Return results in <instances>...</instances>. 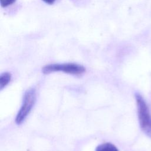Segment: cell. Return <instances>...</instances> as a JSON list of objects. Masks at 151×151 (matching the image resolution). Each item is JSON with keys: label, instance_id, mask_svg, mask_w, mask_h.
Returning <instances> with one entry per match:
<instances>
[{"label": "cell", "instance_id": "6", "mask_svg": "<svg viewBox=\"0 0 151 151\" xmlns=\"http://www.w3.org/2000/svg\"><path fill=\"white\" fill-rule=\"evenodd\" d=\"M15 1L16 0H0V4L2 7H6L14 4Z\"/></svg>", "mask_w": 151, "mask_h": 151}, {"label": "cell", "instance_id": "7", "mask_svg": "<svg viewBox=\"0 0 151 151\" xmlns=\"http://www.w3.org/2000/svg\"><path fill=\"white\" fill-rule=\"evenodd\" d=\"M42 1H43L44 2H45L46 4L51 5V4H54V2H55L56 0H42Z\"/></svg>", "mask_w": 151, "mask_h": 151}, {"label": "cell", "instance_id": "3", "mask_svg": "<svg viewBox=\"0 0 151 151\" xmlns=\"http://www.w3.org/2000/svg\"><path fill=\"white\" fill-rule=\"evenodd\" d=\"M59 71L70 74L78 75L84 73L86 68L84 66L76 63L51 64L45 65L42 68V72L45 74Z\"/></svg>", "mask_w": 151, "mask_h": 151}, {"label": "cell", "instance_id": "2", "mask_svg": "<svg viewBox=\"0 0 151 151\" xmlns=\"http://www.w3.org/2000/svg\"><path fill=\"white\" fill-rule=\"evenodd\" d=\"M36 101V91L35 88H31L25 91L22 100V103L16 117L15 123L17 124H22L26 119Z\"/></svg>", "mask_w": 151, "mask_h": 151}, {"label": "cell", "instance_id": "5", "mask_svg": "<svg viewBox=\"0 0 151 151\" xmlns=\"http://www.w3.org/2000/svg\"><path fill=\"white\" fill-rule=\"evenodd\" d=\"M95 151H119V150L113 144L107 142L97 146Z\"/></svg>", "mask_w": 151, "mask_h": 151}, {"label": "cell", "instance_id": "1", "mask_svg": "<svg viewBox=\"0 0 151 151\" xmlns=\"http://www.w3.org/2000/svg\"><path fill=\"white\" fill-rule=\"evenodd\" d=\"M135 99L140 128L147 136L151 137V115L147 106L140 94L136 93Z\"/></svg>", "mask_w": 151, "mask_h": 151}, {"label": "cell", "instance_id": "4", "mask_svg": "<svg viewBox=\"0 0 151 151\" xmlns=\"http://www.w3.org/2000/svg\"><path fill=\"white\" fill-rule=\"evenodd\" d=\"M11 80V74L9 72L2 73L0 75V90L6 87Z\"/></svg>", "mask_w": 151, "mask_h": 151}]
</instances>
